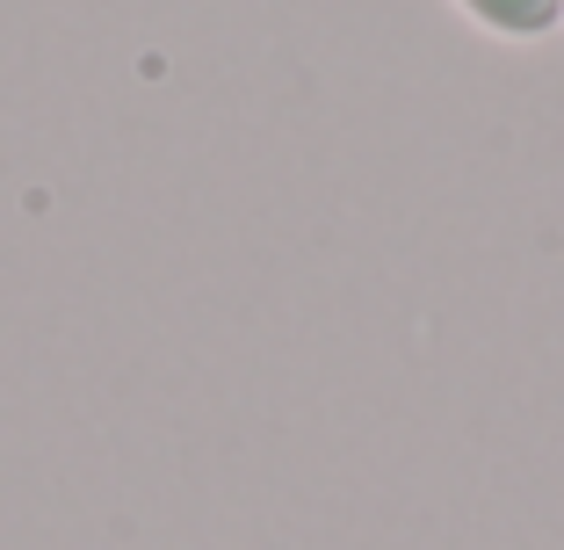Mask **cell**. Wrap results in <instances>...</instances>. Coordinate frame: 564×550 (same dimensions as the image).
I'll return each instance as SVG.
<instances>
[{
  "label": "cell",
  "instance_id": "obj_1",
  "mask_svg": "<svg viewBox=\"0 0 564 550\" xmlns=\"http://www.w3.org/2000/svg\"><path fill=\"white\" fill-rule=\"evenodd\" d=\"M464 8H478L492 30H514V36H535L564 15V0H464Z\"/></svg>",
  "mask_w": 564,
  "mask_h": 550
}]
</instances>
